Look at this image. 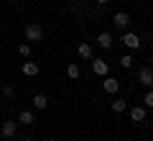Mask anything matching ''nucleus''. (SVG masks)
I'll return each instance as SVG.
<instances>
[{
  "label": "nucleus",
  "instance_id": "19",
  "mask_svg": "<svg viewBox=\"0 0 153 141\" xmlns=\"http://www.w3.org/2000/svg\"><path fill=\"white\" fill-rule=\"evenodd\" d=\"M97 3H100V5H105V3H110V0H97Z\"/></svg>",
  "mask_w": 153,
  "mask_h": 141
},
{
  "label": "nucleus",
  "instance_id": "4",
  "mask_svg": "<svg viewBox=\"0 0 153 141\" xmlns=\"http://www.w3.org/2000/svg\"><path fill=\"white\" fill-rule=\"evenodd\" d=\"M102 87H105L107 92H117V90H120V80H117V77H107V75H105Z\"/></svg>",
  "mask_w": 153,
  "mask_h": 141
},
{
  "label": "nucleus",
  "instance_id": "3",
  "mask_svg": "<svg viewBox=\"0 0 153 141\" xmlns=\"http://www.w3.org/2000/svg\"><path fill=\"white\" fill-rule=\"evenodd\" d=\"M138 80H140V85L151 87V85H153V69H151V67H143L140 75H138Z\"/></svg>",
  "mask_w": 153,
  "mask_h": 141
},
{
  "label": "nucleus",
  "instance_id": "5",
  "mask_svg": "<svg viewBox=\"0 0 153 141\" xmlns=\"http://www.w3.org/2000/svg\"><path fill=\"white\" fill-rule=\"evenodd\" d=\"M112 23H115V26H117V28H125L128 23H130V16H128L125 11H120V13H115V18H112Z\"/></svg>",
  "mask_w": 153,
  "mask_h": 141
},
{
  "label": "nucleus",
  "instance_id": "20",
  "mask_svg": "<svg viewBox=\"0 0 153 141\" xmlns=\"http://www.w3.org/2000/svg\"><path fill=\"white\" fill-rule=\"evenodd\" d=\"M44 141H54V139H44Z\"/></svg>",
  "mask_w": 153,
  "mask_h": 141
},
{
  "label": "nucleus",
  "instance_id": "17",
  "mask_svg": "<svg viewBox=\"0 0 153 141\" xmlns=\"http://www.w3.org/2000/svg\"><path fill=\"white\" fill-rule=\"evenodd\" d=\"M18 54H21V57H28V54H31V46H28V44H21V46H18Z\"/></svg>",
  "mask_w": 153,
  "mask_h": 141
},
{
  "label": "nucleus",
  "instance_id": "15",
  "mask_svg": "<svg viewBox=\"0 0 153 141\" xmlns=\"http://www.w3.org/2000/svg\"><path fill=\"white\" fill-rule=\"evenodd\" d=\"M33 105H36L38 110H44L46 105H49V100H46V95H36V98H33Z\"/></svg>",
  "mask_w": 153,
  "mask_h": 141
},
{
  "label": "nucleus",
  "instance_id": "14",
  "mask_svg": "<svg viewBox=\"0 0 153 141\" xmlns=\"http://www.w3.org/2000/svg\"><path fill=\"white\" fill-rule=\"evenodd\" d=\"M110 108H112L115 113H123V110L128 108V103H125V100H120V98H117V100H112V105H110Z\"/></svg>",
  "mask_w": 153,
  "mask_h": 141
},
{
  "label": "nucleus",
  "instance_id": "13",
  "mask_svg": "<svg viewBox=\"0 0 153 141\" xmlns=\"http://www.w3.org/2000/svg\"><path fill=\"white\" fill-rule=\"evenodd\" d=\"M33 121H36V118H33V113H31V110H23V113L21 115H18V123H33Z\"/></svg>",
  "mask_w": 153,
  "mask_h": 141
},
{
  "label": "nucleus",
  "instance_id": "9",
  "mask_svg": "<svg viewBox=\"0 0 153 141\" xmlns=\"http://www.w3.org/2000/svg\"><path fill=\"white\" fill-rule=\"evenodd\" d=\"M97 44L102 46V49H110V46H112V36H110L107 31H102V33L97 36Z\"/></svg>",
  "mask_w": 153,
  "mask_h": 141
},
{
  "label": "nucleus",
  "instance_id": "12",
  "mask_svg": "<svg viewBox=\"0 0 153 141\" xmlns=\"http://www.w3.org/2000/svg\"><path fill=\"white\" fill-rule=\"evenodd\" d=\"M79 72H82V69H79V62H71V64L66 67V75H69L71 80H76V77H79Z\"/></svg>",
  "mask_w": 153,
  "mask_h": 141
},
{
  "label": "nucleus",
  "instance_id": "16",
  "mask_svg": "<svg viewBox=\"0 0 153 141\" xmlns=\"http://www.w3.org/2000/svg\"><path fill=\"white\" fill-rule=\"evenodd\" d=\"M120 67H125V69H130V67H133V57H130V54L120 57Z\"/></svg>",
  "mask_w": 153,
  "mask_h": 141
},
{
  "label": "nucleus",
  "instance_id": "1",
  "mask_svg": "<svg viewBox=\"0 0 153 141\" xmlns=\"http://www.w3.org/2000/svg\"><path fill=\"white\" fill-rule=\"evenodd\" d=\"M26 38H28V41H41V38H44V28H41V26H38V23H28V26H26Z\"/></svg>",
  "mask_w": 153,
  "mask_h": 141
},
{
  "label": "nucleus",
  "instance_id": "10",
  "mask_svg": "<svg viewBox=\"0 0 153 141\" xmlns=\"http://www.w3.org/2000/svg\"><path fill=\"white\" fill-rule=\"evenodd\" d=\"M23 75L26 77H36L38 75V64L36 62H26V64H23Z\"/></svg>",
  "mask_w": 153,
  "mask_h": 141
},
{
  "label": "nucleus",
  "instance_id": "7",
  "mask_svg": "<svg viewBox=\"0 0 153 141\" xmlns=\"http://www.w3.org/2000/svg\"><path fill=\"white\" fill-rule=\"evenodd\" d=\"M16 128H18V123L16 121H5V123H3V136H5V139H10V136H16Z\"/></svg>",
  "mask_w": 153,
  "mask_h": 141
},
{
  "label": "nucleus",
  "instance_id": "21",
  "mask_svg": "<svg viewBox=\"0 0 153 141\" xmlns=\"http://www.w3.org/2000/svg\"><path fill=\"white\" fill-rule=\"evenodd\" d=\"M13 3H18V0H13Z\"/></svg>",
  "mask_w": 153,
  "mask_h": 141
},
{
  "label": "nucleus",
  "instance_id": "2",
  "mask_svg": "<svg viewBox=\"0 0 153 141\" xmlns=\"http://www.w3.org/2000/svg\"><path fill=\"white\" fill-rule=\"evenodd\" d=\"M123 44H125L128 49H133V51H135L138 46H140V36H138V33H133V31H128L125 36H123Z\"/></svg>",
  "mask_w": 153,
  "mask_h": 141
},
{
  "label": "nucleus",
  "instance_id": "11",
  "mask_svg": "<svg viewBox=\"0 0 153 141\" xmlns=\"http://www.w3.org/2000/svg\"><path fill=\"white\" fill-rule=\"evenodd\" d=\"M76 54L82 57V59H92V46L89 44H79L76 46Z\"/></svg>",
  "mask_w": 153,
  "mask_h": 141
},
{
  "label": "nucleus",
  "instance_id": "6",
  "mask_svg": "<svg viewBox=\"0 0 153 141\" xmlns=\"http://www.w3.org/2000/svg\"><path fill=\"white\" fill-rule=\"evenodd\" d=\"M92 72H94L97 77H105V75H107V62L94 59V62H92Z\"/></svg>",
  "mask_w": 153,
  "mask_h": 141
},
{
  "label": "nucleus",
  "instance_id": "8",
  "mask_svg": "<svg viewBox=\"0 0 153 141\" xmlns=\"http://www.w3.org/2000/svg\"><path fill=\"white\" fill-rule=\"evenodd\" d=\"M143 118H146V108H140V105L130 108V121H133V123H140Z\"/></svg>",
  "mask_w": 153,
  "mask_h": 141
},
{
  "label": "nucleus",
  "instance_id": "18",
  "mask_svg": "<svg viewBox=\"0 0 153 141\" xmlns=\"http://www.w3.org/2000/svg\"><path fill=\"white\" fill-rule=\"evenodd\" d=\"M143 103H146V105H148V108H151V105H153V92H151V90H148V92H146V98H143Z\"/></svg>",
  "mask_w": 153,
  "mask_h": 141
}]
</instances>
